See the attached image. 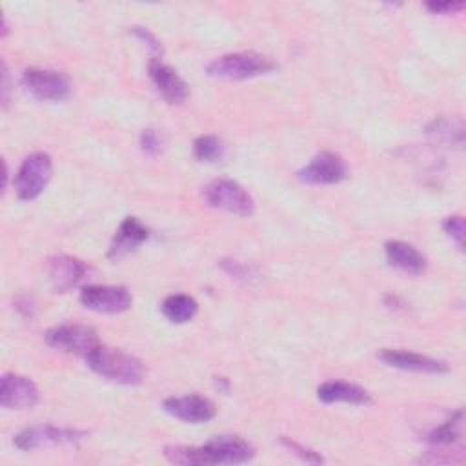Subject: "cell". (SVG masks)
<instances>
[{
    "label": "cell",
    "instance_id": "6da1fadb",
    "mask_svg": "<svg viewBox=\"0 0 466 466\" xmlns=\"http://www.w3.org/2000/svg\"><path fill=\"white\" fill-rule=\"evenodd\" d=\"M164 457L173 464H242L255 457V448L238 435H217L200 446H166Z\"/></svg>",
    "mask_w": 466,
    "mask_h": 466
},
{
    "label": "cell",
    "instance_id": "7a4b0ae2",
    "mask_svg": "<svg viewBox=\"0 0 466 466\" xmlns=\"http://www.w3.org/2000/svg\"><path fill=\"white\" fill-rule=\"evenodd\" d=\"M84 360L96 375L124 386L140 384L146 375V368L140 359L118 348H109L104 344L93 348L84 357Z\"/></svg>",
    "mask_w": 466,
    "mask_h": 466
},
{
    "label": "cell",
    "instance_id": "3957f363",
    "mask_svg": "<svg viewBox=\"0 0 466 466\" xmlns=\"http://www.w3.org/2000/svg\"><path fill=\"white\" fill-rule=\"evenodd\" d=\"M277 69V64L255 51H237L217 56L206 66V73L213 78L246 80Z\"/></svg>",
    "mask_w": 466,
    "mask_h": 466
},
{
    "label": "cell",
    "instance_id": "277c9868",
    "mask_svg": "<svg viewBox=\"0 0 466 466\" xmlns=\"http://www.w3.org/2000/svg\"><path fill=\"white\" fill-rule=\"evenodd\" d=\"M53 175V162L47 153L27 155L13 178L15 193L20 200H35L47 187Z\"/></svg>",
    "mask_w": 466,
    "mask_h": 466
},
{
    "label": "cell",
    "instance_id": "5b68a950",
    "mask_svg": "<svg viewBox=\"0 0 466 466\" xmlns=\"http://www.w3.org/2000/svg\"><path fill=\"white\" fill-rule=\"evenodd\" d=\"M202 198L208 206L238 215V217H249L255 211V202L251 195L238 182L231 178L211 180L204 187Z\"/></svg>",
    "mask_w": 466,
    "mask_h": 466
},
{
    "label": "cell",
    "instance_id": "8992f818",
    "mask_svg": "<svg viewBox=\"0 0 466 466\" xmlns=\"http://www.w3.org/2000/svg\"><path fill=\"white\" fill-rule=\"evenodd\" d=\"M25 91L40 102H62L71 93V84L66 75L55 69L27 67L22 73Z\"/></svg>",
    "mask_w": 466,
    "mask_h": 466
},
{
    "label": "cell",
    "instance_id": "52a82bcc",
    "mask_svg": "<svg viewBox=\"0 0 466 466\" xmlns=\"http://www.w3.org/2000/svg\"><path fill=\"white\" fill-rule=\"evenodd\" d=\"M44 337L47 346L80 357H86L93 348L100 344L96 331L84 324H58L49 328Z\"/></svg>",
    "mask_w": 466,
    "mask_h": 466
},
{
    "label": "cell",
    "instance_id": "ba28073f",
    "mask_svg": "<svg viewBox=\"0 0 466 466\" xmlns=\"http://www.w3.org/2000/svg\"><path fill=\"white\" fill-rule=\"evenodd\" d=\"M80 304L91 311L116 315L131 308L133 297L124 286H107V284H91L84 286L80 291Z\"/></svg>",
    "mask_w": 466,
    "mask_h": 466
},
{
    "label": "cell",
    "instance_id": "9c48e42d",
    "mask_svg": "<svg viewBox=\"0 0 466 466\" xmlns=\"http://www.w3.org/2000/svg\"><path fill=\"white\" fill-rule=\"evenodd\" d=\"M346 162L339 153L320 151L297 171V178L309 186H329L342 182L346 178Z\"/></svg>",
    "mask_w": 466,
    "mask_h": 466
},
{
    "label": "cell",
    "instance_id": "30bf717a",
    "mask_svg": "<svg viewBox=\"0 0 466 466\" xmlns=\"http://www.w3.org/2000/svg\"><path fill=\"white\" fill-rule=\"evenodd\" d=\"M86 437V431L73 430V428H58L53 424L42 426H29L18 431L13 437V444L18 450H36L42 446H56V444H76Z\"/></svg>",
    "mask_w": 466,
    "mask_h": 466
},
{
    "label": "cell",
    "instance_id": "8fae6325",
    "mask_svg": "<svg viewBox=\"0 0 466 466\" xmlns=\"http://www.w3.org/2000/svg\"><path fill=\"white\" fill-rule=\"evenodd\" d=\"M89 266L71 255H55L47 258L46 273L55 293H67L76 288L87 275Z\"/></svg>",
    "mask_w": 466,
    "mask_h": 466
},
{
    "label": "cell",
    "instance_id": "7c38bea8",
    "mask_svg": "<svg viewBox=\"0 0 466 466\" xmlns=\"http://www.w3.org/2000/svg\"><path fill=\"white\" fill-rule=\"evenodd\" d=\"M162 408L166 413L171 417L189 422V424H202L217 415L215 404L198 393H189V395H178V397H167L162 402Z\"/></svg>",
    "mask_w": 466,
    "mask_h": 466
},
{
    "label": "cell",
    "instance_id": "4fadbf2b",
    "mask_svg": "<svg viewBox=\"0 0 466 466\" xmlns=\"http://www.w3.org/2000/svg\"><path fill=\"white\" fill-rule=\"evenodd\" d=\"M40 399L36 384L18 373H4L0 379V404L5 410H29Z\"/></svg>",
    "mask_w": 466,
    "mask_h": 466
},
{
    "label": "cell",
    "instance_id": "5bb4252c",
    "mask_svg": "<svg viewBox=\"0 0 466 466\" xmlns=\"http://www.w3.org/2000/svg\"><path fill=\"white\" fill-rule=\"evenodd\" d=\"M386 366L404 370V371H417V373H431V375H441L448 373L450 366L444 360H437L433 357L408 351V350H393V348H384L377 355Z\"/></svg>",
    "mask_w": 466,
    "mask_h": 466
},
{
    "label": "cell",
    "instance_id": "9a60e30c",
    "mask_svg": "<svg viewBox=\"0 0 466 466\" xmlns=\"http://www.w3.org/2000/svg\"><path fill=\"white\" fill-rule=\"evenodd\" d=\"M149 78L167 104H182L189 96V86L186 80L177 73V69L164 64L162 58L149 60Z\"/></svg>",
    "mask_w": 466,
    "mask_h": 466
},
{
    "label": "cell",
    "instance_id": "2e32d148",
    "mask_svg": "<svg viewBox=\"0 0 466 466\" xmlns=\"http://www.w3.org/2000/svg\"><path fill=\"white\" fill-rule=\"evenodd\" d=\"M149 238V229L137 217H126L109 244L107 257L122 258L124 255L138 249Z\"/></svg>",
    "mask_w": 466,
    "mask_h": 466
},
{
    "label": "cell",
    "instance_id": "e0dca14e",
    "mask_svg": "<svg viewBox=\"0 0 466 466\" xmlns=\"http://www.w3.org/2000/svg\"><path fill=\"white\" fill-rule=\"evenodd\" d=\"M317 399L324 404H335V402H344V404H353V406H366L371 402V395L346 380H326L317 386Z\"/></svg>",
    "mask_w": 466,
    "mask_h": 466
},
{
    "label": "cell",
    "instance_id": "ac0fdd59",
    "mask_svg": "<svg viewBox=\"0 0 466 466\" xmlns=\"http://www.w3.org/2000/svg\"><path fill=\"white\" fill-rule=\"evenodd\" d=\"M384 255H386V262L391 268L410 275L422 273L428 264L426 257L415 246L404 240H388L384 244Z\"/></svg>",
    "mask_w": 466,
    "mask_h": 466
},
{
    "label": "cell",
    "instance_id": "d6986e66",
    "mask_svg": "<svg viewBox=\"0 0 466 466\" xmlns=\"http://www.w3.org/2000/svg\"><path fill=\"white\" fill-rule=\"evenodd\" d=\"M426 133L437 142L450 144L459 149L464 146V126L461 118L437 116L426 126Z\"/></svg>",
    "mask_w": 466,
    "mask_h": 466
},
{
    "label": "cell",
    "instance_id": "ffe728a7",
    "mask_svg": "<svg viewBox=\"0 0 466 466\" xmlns=\"http://www.w3.org/2000/svg\"><path fill=\"white\" fill-rule=\"evenodd\" d=\"M162 315L173 322V324H186L189 322L197 311H198V302L191 295L184 293H173L164 299L162 306Z\"/></svg>",
    "mask_w": 466,
    "mask_h": 466
},
{
    "label": "cell",
    "instance_id": "44dd1931",
    "mask_svg": "<svg viewBox=\"0 0 466 466\" xmlns=\"http://www.w3.org/2000/svg\"><path fill=\"white\" fill-rule=\"evenodd\" d=\"M464 433V413L462 410H457L448 417L442 424L433 428L428 433V442L433 446H451L457 441L462 439Z\"/></svg>",
    "mask_w": 466,
    "mask_h": 466
},
{
    "label": "cell",
    "instance_id": "7402d4cb",
    "mask_svg": "<svg viewBox=\"0 0 466 466\" xmlns=\"http://www.w3.org/2000/svg\"><path fill=\"white\" fill-rule=\"evenodd\" d=\"M193 155L200 162H217L224 157V144L215 135H200L193 142Z\"/></svg>",
    "mask_w": 466,
    "mask_h": 466
},
{
    "label": "cell",
    "instance_id": "603a6c76",
    "mask_svg": "<svg viewBox=\"0 0 466 466\" xmlns=\"http://www.w3.org/2000/svg\"><path fill=\"white\" fill-rule=\"evenodd\" d=\"M140 149L147 157H158L164 149V135L155 127H146L140 133Z\"/></svg>",
    "mask_w": 466,
    "mask_h": 466
},
{
    "label": "cell",
    "instance_id": "cb8c5ba5",
    "mask_svg": "<svg viewBox=\"0 0 466 466\" xmlns=\"http://www.w3.org/2000/svg\"><path fill=\"white\" fill-rule=\"evenodd\" d=\"M442 229L444 233L451 238V242L462 251L464 249V218L462 215H450L444 218L442 222Z\"/></svg>",
    "mask_w": 466,
    "mask_h": 466
},
{
    "label": "cell",
    "instance_id": "d4e9b609",
    "mask_svg": "<svg viewBox=\"0 0 466 466\" xmlns=\"http://www.w3.org/2000/svg\"><path fill=\"white\" fill-rule=\"evenodd\" d=\"M280 444H282L286 450H289L293 455H297L300 461H304V462H311V464H320V462H324V459H322L320 453H317V451H313V450L302 446L300 442H297V441H293V439H289V437H280Z\"/></svg>",
    "mask_w": 466,
    "mask_h": 466
},
{
    "label": "cell",
    "instance_id": "484cf974",
    "mask_svg": "<svg viewBox=\"0 0 466 466\" xmlns=\"http://www.w3.org/2000/svg\"><path fill=\"white\" fill-rule=\"evenodd\" d=\"M220 266L224 268V271L235 279H240V280H251L257 277V269L246 262H240V260H235V258H224L220 260Z\"/></svg>",
    "mask_w": 466,
    "mask_h": 466
},
{
    "label": "cell",
    "instance_id": "4316f807",
    "mask_svg": "<svg viewBox=\"0 0 466 466\" xmlns=\"http://www.w3.org/2000/svg\"><path fill=\"white\" fill-rule=\"evenodd\" d=\"M131 33L137 36V38H140L147 47H149V51H151V58H162V44H160V40L147 29V27H138V25H135V27H131Z\"/></svg>",
    "mask_w": 466,
    "mask_h": 466
},
{
    "label": "cell",
    "instance_id": "83f0119b",
    "mask_svg": "<svg viewBox=\"0 0 466 466\" xmlns=\"http://www.w3.org/2000/svg\"><path fill=\"white\" fill-rule=\"evenodd\" d=\"M466 7L464 2H428L426 4V9L431 11L433 15H453V13H459Z\"/></svg>",
    "mask_w": 466,
    "mask_h": 466
},
{
    "label": "cell",
    "instance_id": "f1b7e54d",
    "mask_svg": "<svg viewBox=\"0 0 466 466\" xmlns=\"http://www.w3.org/2000/svg\"><path fill=\"white\" fill-rule=\"evenodd\" d=\"M15 304H16V309H18L24 317H33V313H35V302H33L31 297L22 295V297L16 299Z\"/></svg>",
    "mask_w": 466,
    "mask_h": 466
},
{
    "label": "cell",
    "instance_id": "f546056e",
    "mask_svg": "<svg viewBox=\"0 0 466 466\" xmlns=\"http://www.w3.org/2000/svg\"><path fill=\"white\" fill-rule=\"evenodd\" d=\"M9 104V71L5 62H2V106Z\"/></svg>",
    "mask_w": 466,
    "mask_h": 466
}]
</instances>
